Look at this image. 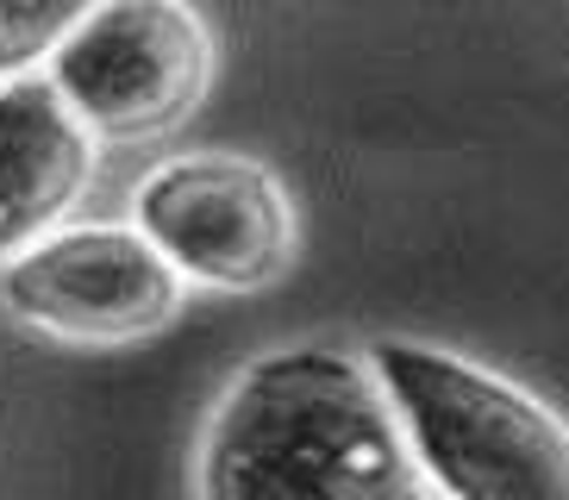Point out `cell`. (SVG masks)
I'll return each instance as SVG.
<instances>
[{"label": "cell", "instance_id": "cell-1", "mask_svg": "<svg viewBox=\"0 0 569 500\" xmlns=\"http://www.w3.org/2000/svg\"><path fill=\"white\" fill-rule=\"evenodd\" d=\"M201 500H426L369 357L282 344L232 376L201 432Z\"/></svg>", "mask_w": 569, "mask_h": 500}, {"label": "cell", "instance_id": "cell-2", "mask_svg": "<svg viewBox=\"0 0 569 500\" xmlns=\"http://www.w3.org/2000/svg\"><path fill=\"white\" fill-rule=\"evenodd\" d=\"M369 363L432 494L569 500V426L532 388L426 338H382Z\"/></svg>", "mask_w": 569, "mask_h": 500}, {"label": "cell", "instance_id": "cell-3", "mask_svg": "<svg viewBox=\"0 0 569 500\" xmlns=\"http://www.w3.org/2000/svg\"><path fill=\"white\" fill-rule=\"evenodd\" d=\"M44 76L94 144H151L207 100L213 32L188 0H101L44 57Z\"/></svg>", "mask_w": 569, "mask_h": 500}, {"label": "cell", "instance_id": "cell-4", "mask_svg": "<svg viewBox=\"0 0 569 500\" xmlns=\"http://www.w3.org/2000/svg\"><path fill=\"white\" fill-rule=\"evenodd\" d=\"M132 226L182 269L188 288L257 294L295 263V200L257 157L188 150L132 194Z\"/></svg>", "mask_w": 569, "mask_h": 500}, {"label": "cell", "instance_id": "cell-5", "mask_svg": "<svg viewBox=\"0 0 569 500\" xmlns=\"http://www.w3.org/2000/svg\"><path fill=\"white\" fill-rule=\"evenodd\" d=\"M182 300V269L138 226H57L0 263V307L57 344L113 350L157 338Z\"/></svg>", "mask_w": 569, "mask_h": 500}, {"label": "cell", "instance_id": "cell-6", "mask_svg": "<svg viewBox=\"0 0 569 500\" xmlns=\"http://www.w3.org/2000/svg\"><path fill=\"white\" fill-rule=\"evenodd\" d=\"M94 176V138L44 69L0 76V263L51 238Z\"/></svg>", "mask_w": 569, "mask_h": 500}, {"label": "cell", "instance_id": "cell-7", "mask_svg": "<svg viewBox=\"0 0 569 500\" xmlns=\"http://www.w3.org/2000/svg\"><path fill=\"white\" fill-rule=\"evenodd\" d=\"M101 0H0V76L38 69Z\"/></svg>", "mask_w": 569, "mask_h": 500}]
</instances>
